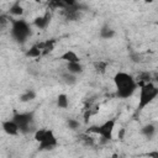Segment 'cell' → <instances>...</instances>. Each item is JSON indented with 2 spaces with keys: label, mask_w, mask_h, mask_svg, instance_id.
I'll return each mask as SVG.
<instances>
[{
  "label": "cell",
  "mask_w": 158,
  "mask_h": 158,
  "mask_svg": "<svg viewBox=\"0 0 158 158\" xmlns=\"http://www.w3.org/2000/svg\"><path fill=\"white\" fill-rule=\"evenodd\" d=\"M51 19H52V15H51L49 11H47V12H44L42 16H38V17H36V19L33 20V26L37 27L38 30H44V28H47V26L49 25Z\"/></svg>",
  "instance_id": "8"
},
{
  "label": "cell",
  "mask_w": 158,
  "mask_h": 158,
  "mask_svg": "<svg viewBox=\"0 0 158 158\" xmlns=\"http://www.w3.org/2000/svg\"><path fill=\"white\" fill-rule=\"evenodd\" d=\"M63 2L65 5V7H72V6H75L78 4L77 0H63Z\"/></svg>",
  "instance_id": "23"
},
{
  "label": "cell",
  "mask_w": 158,
  "mask_h": 158,
  "mask_svg": "<svg viewBox=\"0 0 158 158\" xmlns=\"http://www.w3.org/2000/svg\"><path fill=\"white\" fill-rule=\"evenodd\" d=\"M56 43H57V41H56L54 38H51V40H46V41H43V42H40V43H37V44H38V47L42 49L43 56H46L47 53H49V52H52V51L54 49Z\"/></svg>",
  "instance_id": "10"
},
{
  "label": "cell",
  "mask_w": 158,
  "mask_h": 158,
  "mask_svg": "<svg viewBox=\"0 0 158 158\" xmlns=\"http://www.w3.org/2000/svg\"><path fill=\"white\" fill-rule=\"evenodd\" d=\"M33 138L40 144V149H42V151L53 149L58 144V141H57V137L54 136V132L49 128L36 130L33 133Z\"/></svg>",
  "instance_id": "3"
},
{
  "label": "cell",
  "mask_w": 158,
  "mask_h": 158,
  "mask_svg": "<svg viewBox=\"0 0 158 158\" xmlns=\"http://www.w3.org/2000/svg\"><path fill=\"white\" fill-rule=\"evenodd\" d=\"M57 106L59 109H67L69 106V99L67 94H59L57 96Z\"/></svg>",
  "instance_id": "17"
},
{
  "label": "cell",
  "mask_w": 158,
  "mask_h": 158,
  "mask_svg": "<svg viewBox=\"0 0 158 158\" xmlns=\"http://www.w3.org/2000/svg\"><path fill=\"white\" fill-rule=\"evenodd\" d=\"M116 126V118H109L105 122H102L101 125H95V126H90L88 128V133H94L98 135L102 142H109L112 139V135H114V130Z\"/></svg>",
  "instance_id": "4"
},
{
  "label": "cell",
  "mask_w": 158,
  "mask_h": 158,
  "mask_svg": "<svg viewBox=\"0 0 158 158\" xmlns=\"http://www.w3.org/2000/svg\"><path fill=\"white\" fill-rule=\"evenodd\" d=\"M10 33L12 38L19 43H25L27 38L31 36L32 31L27 21L25 20H12L11 21V28Z\"/></svg>",
  "instance_id": "5"
},
{
  "label": "cell",
  "mask_w": 158,
  "mask_h": 158,
  "mask_svg": "<svg viewBox=\"0 0 158 158\" xmlns=\"http://www.w3.org/2000/svg\"><path fill=\"white\" fill-rule=\"evenodd\" d=\"M26 57H30V58H40L41 56H43V53H42V49L38 47V44L36 43V44H33V46H31L27 51H26Z\"/></svg>",
  "instance_id": "13"
},
{
  "label": "cell",
  "mask_w": 158,
  "mask_h": 158,
  "mask_svg": "<svg viewBox=\"0 0 158 158\" xmlns=\"http://www.w3.org/2000/svg\"><path fill=\"white\" fill-rule=\"evenodd\" d=\"M80 139H81L86 146H93V144H94V139H93L90 136H88V132H86L85 135H81V136H80Z\"/></svg>",
  "instance_id": "22"
},
{
  "label": "cell",
  "mask_w": 158,
  "mask_h": 158,
  "mask_svg": "<svg viewBox=\"0 0 158 158\" xmlns=\"http://www.w3.org/2000/svg\"><path fill=\"white\" fill-rule=\"evenodd\" d=\"M146 157H153V158H158V151H153V152H148L144 154Z\"/></svg>",
  "instance_id": "24"
},
{
  "label": "cell",
  "mask_w": 158,
  "mask_h": 158,
  "mask_svg": "<svg viewBox=\"0 0 158 158\" xmlns=\"http://www.w3.org/2000/svg\"><path fill=\"white\" fill-rule=\"evenodd\" d=\"M60 60H64L67 63H73V62H80V57L77 54V52H74L73 49H67L63 54L59 56Z\"/></svg>",
  "instance_id": "9"
},
{
  "label": "cell",
  "mask_w": 158,
  "mask_h": 158,
  "mask_svg": "<svg viewBox=\"0 0 158 158\" xmlns=\"http://www.w3.org/2000/svg\"><path fill=\"white\" fill-rule=\"evenodd\" d=\"M67 70L72 74H81L84 72V67L80 62H73V63H67Z\"/></svg>",
  "instance_id": "11"
},
{
  "label": "cell",
  "mask_w": 158,
  "mask_h": 158,
  "mask_svg": "<svg viewBox=\"0 0 158 158\" xmlns=\"http://www.w3.org/2000/svg\"><path fill=\"white\" fill-rule=\"evenodd\" d=\"M153 1H154V0H144V2H146V4H152Z\"/></svg>",
  "instance_id": "26"
},
{
  "label": "cell",
  "mask_w": 158,
  "mask_h": 158,
  "mask_svg": "<svg viewBox=\"0 0 158 158\" xmlns=\"http://www.w3.org/2000/svg\"><path fill=\"white\" fill-rule=\"evenodd\" d=\"M12 118L19 125L21 133H28L33 130V112H16Z\"/></svg>",
  "instance_id": "6"
},
{
  "label": "cell",
  "mask_w": 158,
  "mask_h": 158,
  "mask_svg": "<svg viewBox=\"0 0 158 158\" xmlns=\"http://www.w3.org/2000/svg\"><path fill=\"white\" fill-rule=\"evenodd\" d=\"M32 1H35V2H37V4H40L42 0H32Z\"/></svg>",
  "instance_id": "27"
},
{
  "label": "cell",
  "mask_w": 158,
  "mask_h": 158,
  "mask_svg": "<svg viewBox=\"0 0 158 158\" xmlns=\"http://www.w3.org/2000/svg\"><path fill=\"white\" fill-rule=\"evenodd\" d=\"M158 96V85L148 81L139 85V95H138V104L137 110L142 111L146 106H148Z\"/></svg>",
  "instance_id": "2"
},
{
  "label": "cell",
  "mask_w": 158,
  "mask_h": 158,
  "mask_svg": "<svg viewBox=\"0 0 158 158\" xmlns=\"http://www.w3.org/2000/svg\"><path fill=\"white\" fill-rule=\"evenodd\" d=\"M47 6L49 10H57V9H65V5L63 0H47Z\"/></svg>",
  "instance_id": "18"
},
{
  "label": "cell",
  "mask_w": 158,
  "mask_h": 158,
  "mask_svg": "<svg viewBox=\"0 0 158 158\" xmlns=\"http://www.w3.org/2000/svg\"><path fill=\"white\" fill-rule=\"evenodd\" d=\"M141 133L146 137V138H152L153 137V135L156 133V126L154 125H152V123H147V125H144L142 128H141Z\"/></svg>",
  "instance_id": "15"
},
{
  "label": "cell",
  "mask_w": 158,
  "mask_h": 158,
  "mask_svg": "<svg viewBox=\"0 0 158 158\" xmlns=\"http://www.w3.org/2000/svg\"><path fill=\"white\" fill-rule=\"evenodd\" d=\"M9 14H10L11 16H22V15H23V7H22V5L20 4V1H16V2H14V4L10 6Z\"/></svg>",
  "instance_id": "14"
},
{
  "label": "cell",
  "mask_w": 158,
  "mask_h": 158,
  "mask_svg": "<svg viewBox=\"0 0 158 158\" xmlns=\"http://www.w3.org/2000/svg\"><path fill=\"white\" fill-rule=\"evenodd\" d=\"M157 81H158V79H157Z\"/></svg>",
  "instance_id": "29"
},
{
  "label": "cell",
  "mask_w": 158,
  "mask_h": 158,
  "mask_svg": "<svg viewBox=\"0 0 158 158\" xmlns=\"http://www.w3.org/2000/svg\"><path fill=\"white\" fill-rule=\"evenodd\" d=\"M79 121L75 120V118H68L67 120V126L70 128V130H78L79 128Z\"/></svg>",
  "instance_id": "21"
},
{
  "label": "cell",
  "mask_w": 158,
  "mask_h": 158,
  "mask_svg": "<svg viewBox=\"0 0 158 158\" xmlns=\"http://www.w3.org/2000/svg\"><path fill=\"white\" fill-rule=\"evenodd\" d=\"M114 84H115L116 96L120 99L131 98L138 88L137 80L126 72H117L114 77Z\"/></svg>",
  "instance_id": "1"
},
{
  "label": "cell",
  "mask_w": 158,
  "mask_h": 158,
  "mask_svg": "<svg viewBox=\"0 0 158 158\" xmlns=\"http://www.w3.org/2000/svg\"><path fill=\"white\" fill-rule=\"evenodd\" d=\"M62 79H63V81H64L65 84H68V85H73V84L77 83V75L69 73L68 70H67V73L62 74Z\"/></svg>",
  "instance_id": "19"
},
{
  "label": "cell",
  "mask_w": 158,
  "mask_h": 158,
  "mask_svg": "<svg viewBox=\"0 0 158 158\" xmlns=\"http://www.w3.org/2000/svg\"><path fill=\"white\" fill-rule=\"evenodd\" d=\"M94 68L96 69V72L99 74H104L106 72V68H107V63L106 62H102V60H99L94 64Z\"/></svg>",
  "instance_id": "20"
},
{
  "label": "cell",
  "mask_w": 158,
  "mask_h": 158,
  "mask_svg": "<svg viewBox=\"0 0 158 158\" xmlns=\"http://www.w3.org/2000/svg\"><path fill=\"white\" fill-rule=\"evenodd\" d=\"M157 25H158V22H157Z\"/></svg>",
  "instance_id": "28"
},
{
  "label": "cell",
  "mask_w": 158,
  "mask_h": 158,
  "mask_svg": "<svg viewBox=\"0 0 158 158\" xmlns=\"http://www.w3.org/2000/svg\"><path fill=\"white\" fill-rule=\"evenodd\" d=\"M123 132H125V130L121 128V130H120V133H118V138H120V139H122V137H123Z\"/></svg>",
  "instance_id": "25"
},
{
  "label": "cell",
  "mask_w": 158,
  "mask_h": 158,
  "mask_svg": "<svg viewBox=\"0 0 158 158\" xmlns=\"http://www.w3.org/2000/svg\"><path fill=\"white\" fill-rule=\"evenodd\" d=\"M2 126V130L5 133H7L9 136H17L20 132V127L19 125L16 123V121L12 118V120H6V121H2L1 123Z\"/></svg>",
  "instance_id": "7"
},
{
  "label": "cell",
  "mask_w": 158,
  "mask_h": 158,
  "mask_svg": "<svg viewBox=\"0 0 158 158\" xmlns=\"http://www.w3.org/2000/svg\"><path fill=\"white\" fill-rule=\"evenodd\" d=\"M33 99H36V91L32 89H28L20 95V101L22 102H28V101H32Z\"/></svg>",
  "instance_id": "16"
},
{
  "label": "cell",
  "mask_w": 158,
  "mask_h": 158,
  "mask_svg": "<svg viewBox=\"0 0 158 158\" xmlns=\"http://www.w3.org/2000/svg\"><path fill=\"white\" fill-rule=\"evenodd\" d=\"M99 36L102 40H111V38H114L116 36V32H115V30H112L109 26H102L100 32H99Z\"/></svg>",
  "instance_id": "12"
}]
</instances>
